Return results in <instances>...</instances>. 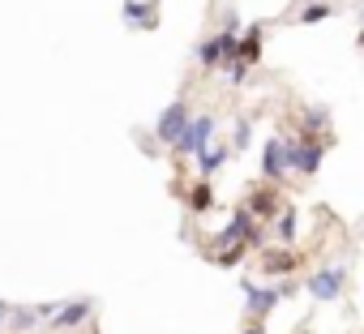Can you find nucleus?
I'll return each instance as SVG.
<instances>
[{
  "mask_svg": "<svg viewBox=\"0 0 364 334\" xmlns=\"http://www.w3.org/2000/svg\"><path fill=\"white\" fill-rule=\"evenodd\" d=\"M360 18H364V9H360Z\"/></svg>",
  "mask_w": 364,
  "mask_h": 334,
  "instance_id": "4be33fe9",
  "label": "nucleus"
},
{
  "mask_svg": "<svg viewBox=\"0 0 364 334\" xmlns=\"http://www.w3.org/2000/svg\"><path fill=\"white\" fill-rule=\"evenodd\" d=\"M245 334H266V321H262V317H257V325H249V330H245Z\"/></svg>",
  "mask_w": 364,
  "mask_h": 334,
  "instance_id": "6ab92c4d",
  "label": "nucleus"
},
{
  "mask_svg": "<svg viewBox=\"0 0 364 334\" xmlns=\"http://www.w3.org/2000/svg\"><path fill=\"white\" fill-rule=\"evenodd\" d=\"M210 137H215V120H210V116H198V120H189L185 133H180L176 150H180V154H189V150H193V154H198V150H206Z\"/></svg>",
  "mask_w": 364,
  "mask_h": 334,
  "instance_id": "423d86ee",
  "label": "nucleus"
},
{
  "mask_svg": "<svg viewBox=\"0 0 364 334\" xmlns=\"http://www.w3.org/2000/svg\"><path fill=\"white\" fill-rule=\"evenodd\" d=\"M326 18H334V5H321V0H313V5L300 9V22H304V26H317V22H326Z\"/></svg>",
  "mask_w": 364,
  "mask_h": 334,
  "instance_id": "2eb2a0df",
  "label": "nucleus"
},
{
  "mask_svg": "<svg viewBox=\"0 0 364 334\" xmlns=\"http://www.w3.org/2000/svg\"><path fill=\"white\" fill-rule=\"evenodd\" d=\"M343 283H347V270L343 266H326V270H313L304 287H309L313 300H338L343 296Z\"/></svg>",
  "mask_w": 364,
  "mask_h": 334,
  "instance_id": "7ed1b4c3",
  "label": "nucleus"
},
{
  "mask_svg": "<svg viewBox=\"0 0 364 334\" xmlns=\"http://www.w3.org/2000/svg\"><path fill=\"white\" fill-rule=\"evenodd\" d=\"M120 14L129 18V26H146V31L159 22V5H154V0H124Z\"/></svg>",
  "mask_w": 364,
  "mask_h": 334,
  "instance_id": "f8f14e48",
  "label": "nucleus"
},
{
  "mask_svg": "<svg viewBox=\"0 0 364 334\" xmlns=\"http://www.w3.org/2000/svg\"><path fill=\"white\" fill-rule=\"evenodd\" d=\"M274 236H279L283 244L296 240V210H291V206H283V215H279V223H274Z\"/></svg>",
  "mask_w": 364,
  "mask_h": 334,
  "instance_id": "dca6fc26",
  "label": "nucleus"
},
{
  "mask_svg": "<svg viewBox=\"0 0 364 334\" xmlns=\"http://www.w3.org/2000/svg\"><path fill=\"white\" fill-rule=\"evenodd\" d=\"M245 210H249L253 219H266V223H274L279 193H274V189H257V193H249V198H245Z\"/></svg>",
  "mask_w": 364,
  "mask_h": 334,
  "instance_id": "9b49d317",
  "label": "nucleus"
},
{
  "mask_svg": "<svg viewBox=\"0 0 364 334\" xmlns=\"http://www.w3.org/2000/svg\"><path fill=\"white\" fill-rule=\"evenodd\" d=\"M223 163H228V150H198V172L202 176H215Z\"/></svg>",
  "mask_w": 364,
  "mask_h": 334,
  "instance_id": "4468645a",
  "label": "nucleus"
},
{
  "mask_svg": "<svg viewBox=\"0 0 364 334\" xmlns=\"http://www.w3.org/2000/svg\"><path fill=\"white\" fill-rule=\"evenodd\" d=\"M236 39H240V22L232 18V22H228V31H219L215 39H206V43L198 48V60H202L206 69H215V65L232 60V56H236Z\"/></svg>",
  "mask_w": 364,
  "mask_h": 334,
  "instance_id": "f257e3e1",
  "label": "nucleus"
},
{
  "mask_svg": "<svg viewBox=\"0 0 364 334\" xmlns=\"http://www.w3.org/2000/svg\"><path fill=\"white\" fill-rule=\"evenodd\" d=\"M249 137H253V129H249V124L240 120V124H236V133H232V141H236V146L245 150V146H249Z\"/></svg>",
  "mask_w": 364,
  "mask_h": 334,
  "instance_id": "a211bd4d",
  "label": "nucleus"
},
{
  "mask_svg": "<svg viewBox=\"0 0 364 334\" xmlns=\"http://www.w3.org/2000/svg\"><path fill=\"white\" fill-rule=\"evenodd\" d=\"M5 321H9V304H5V300H0V325H5Z\"/></svg>",
  "mask_w": 364,
  "mask_h": 334,
  "instance_id": "aec40b11",
  "label": "nucleus"
},
{
  "mask_svg": "<svg viewBox=\"0 0 364 334\" xmlns=\"http://www.w3.org/2000/svg\"><path fill=\"white\" fill-rule=\"evenodd\" d=\"M232 60H240V65H249V69L262 60V26H249V31L236 39V56H232Z\"/></svg>",
  "mask_w": 364,
  "mask_h": 334,
  "instance_id": "9d476101",
  "label": "nucleus"
},
{
  "mask_svg": "<svg viewBox=\"0 0 364 334\" xmlns=\"http://www.w3.org/2000/svg\"><path fill=\"white\" fill-rule=\"evenodd\" d=\"M185 129H189V107L176 99V103H171V107L159 116V124H154V137L171 146V141H180V133H185Z\"/></svg>",
  "mask_w": 364,
  "mask_h": 334,
  "instance_id": "39448f33",
  "label": "nucleus"
},
{
  "mask_svg": "<svg viewBox=\"0 0 364 334\" xmlns=\"http://www.w3.org/2000/svg\"><path fill=\"white\" fill-rule=\"evenodd\" d=\"M287 172H291V163H287V141H279V137H266V146H262V176L279 185Z\"/></svg>",
  "mask_w": 364,
  "mask_h": 334,
  "instance_id": "20e7f679",
  "label": "nucleus"
},
{
  "mask_svg": "<svg viewBox=\"0 0 364 334\" xmlns=\"http://www.w3.org/2000/svg\"><path fill=\"white\" fill-rule=\"evenodd\" d=\"M283 300V291L279 287H253V283H245V308L253 313V317H266V313H274V304Z\"/></svg>",
  "mask_w": 364,
  "mask_h": 334,
  "instance_id": "0eeeda50",
  "label": "nucleus"
},
{
  "mask_svg": "<svg viewBox=\"0 0 364 334\" xmlns=\"http://www.w3.org/2000/svg\"><path fill=\"white\" fill-rule=\"evenodd\" d=\"M296 266H300V257H296L291 249H274V244H270V249L262 253V274H266V279H274V274H291Z\"/></svg>",
  "mask_w": 364,
  "mask_h": 334,
  "instance_id": "1a4fd4ad",
  "label": "nucleus"
},
{
  "mask_svg": "<svg viewBox=\"0 0 364 334\" xmlns=\"http://www.w3.org/2000/svg\"><path fill=\"white\" fill-rule=\"evenodd\" d=\"M326 124V107H313V112H304V133H317Z\"/></svg>",
  "mask_w": 364,
  "mask_h": 334,
  "instance_id": "f3484780",
  "label": "nucleus"
},
{
  "mask_svg": "<svg viewBox=\"0 0 364 334\" xmlns=\"http://www.w3.org/2000/svg\"><path fill=\"white\" fill-rule=\"evenodd\" d=\"M360 48H364V31H360Z\"/></svg>",
  "mask_w": 364,
  "mask_h": 334,
  "instance_id": "412c9836",
  "label": "nucleus"
},
{
  "mask_svg": "<svg viewBox=\"0 0 364 334\" xmlns=\"http://www.w3.org/2000/svg\"><path fill=\"white\" fill-rule=\"evenodd\" d=\"M210 206H215V189H210V176H202V181L189 189V210H193V215H206Z\"/></svg>",
  "mask_w": 364,
  "mask_h": 334,
  "instance_id": "ddd939ff",
  "label": "nucleus"
},
{
  "mask_svg": "<svg viewBox=\"0 0 364 334\" xmlns=\"http://www.w3.org/2000/svg\"><path fill=\"white\" fill-rule=\"evenodd\" d=\"M95 313V304L90 300H73V304H60L56 313H52V330H77L86 317Z\"/></svg>",
  "mask_w": 364,
  "mask_h": 334,
  "instance_id": "6e6552de",
  "label": "nucleus"
},
{
  "mask_svg": "<svg viewBox=\"0 0 364 334\" xmlns=\"http://www.w3.org/2000/svg\"><path fill=\"white\" fill-rule=\"evenodd\" d=\"M321 154H326V141H313L309 133L300 141H287V163H291V172H300V176H317Z\"/></svg>",
  "mask_w": 364,
  "mask_h": 334,
  "instance_id": "f03ea898",
  "label": "nucleus"
}]
</instances>
